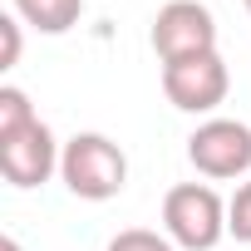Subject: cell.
<instances>
[{"mask_svg": "<svg viewBox=\"0 0 251 251\" xmlns=\"http://www.w3.org/2000/svg\"><path fill=\"white\" fill-rule=\"evenodd\" d=\"M59 182L79 202H108L128 187V158L108 133H74L59 158Z\"/></svg>", "mask_w": 251, "mask_h": 251, "instance_id": "obj_1", "label": "cell"}, {"mask_svg": "<svg viewBox=\"0 0 251 251\" xmlns=\"http://www.w3.org/2000/svg\"><path fill=\"white\" fill-rule=\"evenodd\" d=\"M163 231L177 251H212L226 236V202L212 182H177L163 197Z\"/></svg>", "mask_w": 251, "mask_h": 251, "instance_id": "obj_2", "label": "cell"}, {"mask_svg": "<svg viewBox=\"0 0 251 251\" xmlns=\"http://www.w3.org/2000/svg\"><path fill=\"white\" fill-rule=\"evenodd\" d=\"M187 163L212 177V182H231L251 173V123L241 118H202L192 138H187Z\"/></svg>", "mask_w": 251, "mask_h": 251, "instance_id": "obj_3", "label": "cell"}, {"mask_svg": "<svg viewBox=\"0 0 251 251\" xmlns=\"http://www.w3.org/2000/svg\"><path fill=\"white\" fill-rule=\"evenodd\" d=\"M163 94L182 113H217L231 94V69L217 50L173 59V64H163Z\"/></svg>", "mask_w": 251, "mask_h": 251, "instance_id": "obj_4", "label": "cell"}, {"mask_svg": "<svg viewBox=\"0 0 251 251\" xmlns=\"http://www.w3.org/2000/svg\"><path fill=\"white\" fill-rule=\"evenodd\" d=\"M59 158H64V143L50 133L45 118H35V123H25V128L0 138V173H5V182L20 187V192L45 187L59 173Z\"/></svg>", "mask_w": 251, "mask_h": 251, "instance_id": "obj_5", "label": "cell"}, {"mask_svg": "<svg viewBox=\"0 0 251 251\" xmlns=\"http://www.w3.org/2000/svg\"><path fill=\"white\" fill-rule=\"evenodd\" d=\"M148 40H153L163 64L187 59V54H207V50H217V15L202 5V0H168V5L153 15Z\"/></svg>", "mask_w": 251, "mask_h": 251, "instance_id": "obj_6", "label": "cell"}, {"mask_svg": "<svg viewBox=\"0 0 251 251\" xmlns=\"http://www.w3.org/2000/svg\"><path fill=\"white\" fill-rule=\"evenodd\" d=\"M10 10L40 35H69L84 15V0H10Z\"/></svg>", "mask_w": 251, "mask_h": 251, "instance_id": "obj_7", "label": "cell"}, {"mask_svg": "<svg viewBox=\"0 0 251 251\" xmlns=\"http://www.w3.org/2000/svg\"><path fill=\"white\" fill-rule=\"evenodd\" d=\"M35 118H40V113H35V103H30L25 89H15V84L0 89V138L15 133V128H25V123H35Z\"/></svg>", "mask_w": 251, "mask_h": 251, "instance_id": "obj_8", "label": "cell"}, {"mask_svg": "<svg viewBox=\"0 0 251 251\" xmlns=\"http://www.w3.org/2000/svg\"><path fill=\"white\" fill-rule=\"evenodd\" d=\"M103 251H177L168 241V231H148V226H128V231H118Z\"/></svg>", "mask_w": 251, "mask_h": 251, "instance_id": "obj_9", "label": "cell"}, {"mask_svg": "<svg viewBox=\"0 0 251 251\" xmlns=\"http://www.w3.org/2000/svg\"><path fill=\"white\" fill-rule=\"evenodd\" d=\"M226 236H236L241 246H251V182H241L226 202Z\"/></svg>", "mask_w": 251, "mask_h": 251, "instance_id": "obj_10", "label": "cell"}, {"mask_svg": "<svg viewBox=\"0 0 251 251\" xmlns=\"http://www.w3.org/2000/svg\"><path fill=\"white\" fill-rule=\"evenodd\" d=\"M20 15L10 10V15H0V35H5V54H0V69H15L20 64Z\"/></svg>", "mask_w": 251, "mask_h": 251, "instance_id": "obj_11", "label": "cell"}, {"mask_svg": "<svg viewBox=\"0 0 251 251\" xmlns=\"http://www.w3.org/2000/svg\"><path fill=\"white\" fill-rule=\"evenodd\" d=\"M0 251H20V241L15 236H0Z\"/></svg>", "mask_w": 251, "mask_h": 251, "instance_id": "obj_12", "label": "cell"}, {"mask_svg": "<svg viewBox=\"0 0 251 251\" xmlns=\"http://www.w3.org/2000/svg\"><path fill=\"white\" fill-rule=\"evenodd\" d=\"M241 5H246V15H251V0H241Z\"/></svg>", "mask_w": 251, "mask_h": 251, "instance_id": "obj_13", "label": "cell"}]
</instances>
